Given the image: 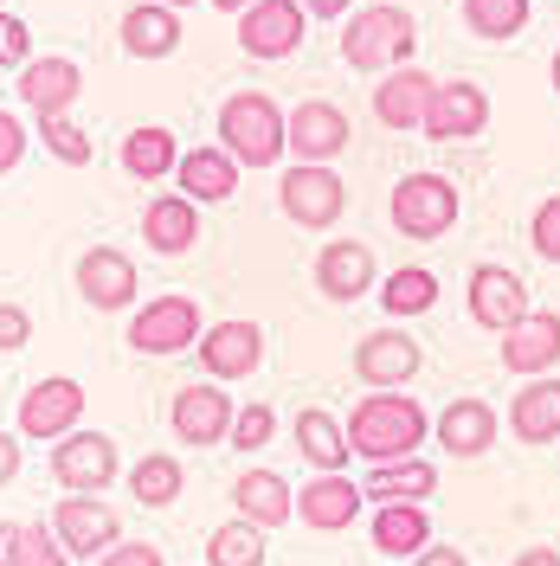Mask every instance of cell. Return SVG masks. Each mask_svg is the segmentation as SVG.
Segmentation results:
<instances>
[{
	"instance_id": "cell-14",
	"label": "cell",
	"mask_w": 560,
	"mask_h": 566,
	"mask_svg": "<svg viewBox=\"0 0 560 566\" xmlns=\"http://www.w3.org/2000/svg\"><path fill=\"white\" fill-rule=\"evenodd\" d=\"M496 360H502V374H516V380L554 374L560 367V316L554 310H528L509 335H496Z\"/></svg>"
},
{
	"instance_id": "cell-28",
	"label": "cell",
	"mask_w": 560,
	"mask_h": 566,
	"mask_svg": "<svg viewBox=\"0 0 560 566\" xmlns=\"http://www.w3.org/2000/svg\"><path fill=\"white\" fill-rule=\"evenodd\" d=\"M438 490V463L432 458H393V463H367L361 495L381 509V502H432Z\"/></svg>"
},
{
	"instance_id": "cell-17",
	"label": "cell",
	"mask_w": 560,
	"mask_h": 566,
	"mask_svg": "<svg viewBox=\"0 0 560 566\" xmlns=\"http://www.w3.org/2000/svg\"><path fill=\"white\" fill-rule=\"evenodd\" d=\"M232 392L200 380V387H180L175 406H168V424H175V438H187L194 451H207V444H226V431H232Z\"/></svg>"
},
{
	"instance_id": "cell-48",
	"label": "cell",
	"mask_w": 560,
	"mask_h": 566,
	"mask_svg": "<svg viewBox=\"0 0 560 566\" xmlns=\"http://www.w3.org/2000/svg\"><path fill=\"white\" fill-rule=\"evenodd\" d=\"M516 566H560V547H522Z\"/></svg>"
},
{
	"instance_id": "cell-39",
	"label": "cell",
	"mask_w": 560,
	"mask_h": 566,
	"mask_svg": "<svg viewBox=\"0 0 560 566\" xmlns=\"http://www.w3.org/2000/svg\"><path fill=\"white\" fill-rule=\"evenodd\" d=\"M7 566H71V554L59 547L52 522H33V528L13 534V560H7Z\"/></svg>"
},
{
	"instance_id": "cell-15",
	"label": "cell",
	"mask_w": 560,
	"mask_h": 566,
	"mask_svg": "<svg viewBox=\"0 0 560 566\" xmlns=\"http://www.w3.org/2000/svg\"><path fill=\"white\" fill-rule=\"evenodd\" d=\"M367 509V495L349 470H315L310 483H297V522L315 534H342L354 528V515Z\"/></svg>"
},
{
	"instance_id": "cell-22",
	"label": "cell",
	"mask_w": 560,
	"mask_h": 566,
	"mask_svg": "<svg viewBox=\"0 0 560 566\" xmlns=\"http://www.w3.org/2000/svg\"><path fill=\"white\" fill-rule=\"evenodd\" d=\"M77 91H84V71L71 65V59H59V52L20 65V104L33 109V116H71Z\"/></svg>"
},
{
	"instance_id": "cell-44",
	"label": "cell",
	"mask_w": 560,
	"mask_h": 566,
	"mask_svg": "<svg viewBox=\"0 0 560 566\" xmlns=\"http://www.w3.org/2000/svg\"><path fill=\"white\" fill-rule=\"evenodd\" d=\"M27 342H33V316H27L20 303H0V354L27 348Z\"/></svg>"
},
{
	"instance_id": "cell-26",
	"label": "cell",
	"mask_w": 560,
	"mask_h": 566,
	"mask_svg": "<svg viewBox=\"0 0 560 566\" xmlns=\"http://www.w3.org/2000/svg\"><path fill=\"white\" fill-rule=\"evenodd\" d=\"M502 424H509V438H522V444H548V438H560V374H541V380L516 387Z\"/></svg>"
},
{
	"instance_id": "cell-41",
	"label": "cell",
	"mask_w": 560,
	"mask_h": 566,
	"mask_svg": "<svg viewBox=\"0 0 560 566\" xmlns=\"http://www.w3.org/2000/svg\"><path fill=\"white\" fill-rule=\"evenodd\" d=\"M33 59V27L20 13H0V65H27Z\"/></svg>"
},
{
	"instance_id": "cell-11",
	"label": "cell",
	"mask_w": 560,
	"mask_h": 566,
	"mask_svg": "<svg viewBox=\"0 0 560 566\" xmlns=\"http://www.w3.org/2000/svg\"><path fill=\"white\" fill-rule=\"evenodd\" d=\"M419 367H425L419 342H413L406 328H393V322H386L381 335H361V342H354V380H361V387H374V392L413 387V374H419Z\"/></svg>"
},
{
	"instance_id": "cell-4",
	"label": "cell",
	"mask_w": 560,
	"mask_h": 566,
	"mask_svg": "<svg viewBox=\"0 0 560 566\" xmlns=\"http://www.w3.org/2000/svg\"><path fill=\"white\" fill-rule=\"evenodd\" d=\"M386 212H393V232H400V239H419V245H432V239H445V232L457 226L464 200H457V180L419 168V175L393 180V200H386Z\"/></svg>"
},
{
	"instance_id": "cell-47",
	"label": "cell",
	"mask_w": 560,
	"mask_h": 566,
	"mask_svg": "<svg viewBox=\"0 0 560 566\" xmlns=\"http://www.w3.org/2000/svg\"><path fill=\"white\" fill-rule=\"evenodd\" d=\"M303 13L310 20H342V13H354V0H303Z\"/></svg>"
},
{
	"instance_id": "cell-8",
	"label": "cell",
	"mask_w": 560,
	"mask_h": 566,
	"mask_svg": "<svg viewBox=\"0 0 560 566\" xmlns=\"http://www.w3.org/2000/svg\"><path fill=\"white\" fill-rule=\"evenodd\" d=\"M200 328H207V316H200V303L194 296H155V303H142L136 322H129V348L136 354H187L194 342H200Z\"/></svg>"
},
{
	"instance_id": "cell-16",
	"label": "cell",
	"mask_w": 560,
	"mask_h": 566,
	"mask_svg": "<svg viewBox=\"0 0 560 566\" xmlns=\"http://www.w3.org/2000/svg\"><path fill=\"white\" fill-rule=\"evenodd\" d=\"M528 316V283L509 264H477L470 271V322L484 335H509Z\"/></svg>"
},
{
	"instance_id": "cell-27",
	"label": "cell",
	"mask_w": 560,
	"mask_h": 566,
	"mask_svg": "<svg viewBox=\"0 0 560 566\" xmlns=\"http://www.w3.org/2000/svg\"><path fill=\"white\" fill-rule=\"evenodd\" d=\"M175 180L194 207H219V200L239 193V161H232L226 148H187L175 161Z\"/></svg>"
},
{
	"instance_id": "cell-6",
	"label": "cell",
	"mask_w": 560,
	"mask_h": 566,
	"mask_svg": "<svg viewBox=\"0 0 560 566\" xmlns=\"http://www.w3.org/2000/svg\"><path fill=\"white\" fill-rule=\"evenodd\" d=\"M303 39H310V13H303V0H251L246 13H239V52L258 59V65L303 52Z\"/></svg>"
},
{
	"instance_id": "cell-9",
	"label": "cell",
	"mask_w": 560,
	"mask_h": 566,
	"mask_svg": "<svg viewBox=\"0 0 560 566\" xmlns=\"http://www.w3.org/2000/svg\"><path fill=\"white\" fill-rule=\"evenodd\" d=\"M354 142V123L342 104H329V97H303V104L283 116V148L297 155V161H335L342 148Z\"/></svg>"
},
{
	"instance_id": "cell-25",
	"label": "cell",
	"mask_w": 560,
	"mask_h": 566,
	"mask_svg": "<svg viewBox=\"0 0 560 566\" xmlns=\"http://www.w3.org/2000/svg\"><path fill=\"white\" fill-rule=\"evenodd\" d=\"M432 71L419 65H400V71H381L374 77V116H381L386 129H419L425 123V104H432Z\"/></svg>"
},
{
	"instance_id": "cell-43",
	"label": "cell",
	"mask_w": 560,
	"mask_h": 566,
	"mask_svg": "<svg viewBox=\"0 0 560 566\" xmlns=\"http://www.w3.org/2000/svg\"><path fill=\"white\" fill-rule=\"evenodd\" d=\"M97 566H168L155 541H116L110 554H97Z\"/></svg>"
},
{
	"instance_id": "cell-20",
	"label": "cell",
	"mask_w": 560,
	"mask_h": 566,
	"mask_svg": "<svg viewBox=\"0 0 560 566\" xmlns=\"http://www.w3.org/2000/svg\"><path fill=\"white\" fill-rule=\"evenodd\" d=\"M77 419H84V387L71 374H52L20 399V438H52L59 444L65 431H77Z\"/></svg>"
},
{
	"instance_id": "cell-13",
	"label": "cell",
	"mask_w": 560,
	"mask_h": 566,
	"mask_svg": "<svg viewBox=\"0 0 560 566\" xmlns=\"http://www.w3.org/2000/svg\"><path fill=\"white\" fill-rule=\"evenodd\" d=\"M116 438H104V431H65L59 444H52V476L65 483L71 495H97L116 483Z\"/></svg>"
},
{
	"instance_id": "cell-33",
	"label": "cell",
	"mask_w": 560,
	"mask_h": 566,
	"mask_svg": "<svg viewBox=\"0 0 560 566\" xmlns=\"http://www.w3.org/2000/svg\"><path fill=\"white\" fill-rule=\"evenodd\" d=\"M438 303V277L425 271V264H400L393 277H381V310H386V322H413V316H425Z\"/></svg>"
},
{
	"instance_id": "cell-34",
	"label": "cell",
	"mask_w": 560,
	"mask_h": 566,
	"mask_svg": "<svg viewBox=\"0 0 560 566\" xmlns=\"http://www.w3.org/2000/svg\"><path fill=\"white\" fill-rule=\"evenodd\" d=\"M129 490H136L142 509H168V502L187 490L180 458H168V451H148V458H136V470H129Z\"/></svg>"
},
{
	"instance_id": "cell-7",
	"label": "cell",
	"mask_w": 560,
	"mask_h": 566,
	"mask_svg": "<svg viewBox=\"0 0 560 566\" xmlns=\"http://www.w3.org/2000/svg\"><path fill=\"white\" fill-rule=\"evenodd\" d=\"M490 129V91L477 77H438L432 84V104H425L419 136L432 142H470Z\"/></svg>"
},
{
	"instance_id": "cell-5",
	"label": "cell",
	"mask_w": 560,
	"mask_h": 566,
	"mask_svg": "<svg viewBox=\"0 0 560 566\" xmlns=\"http://www.w3.org/2000/svg\"><path fill=\"white\" fill-rule=\"evenodd\" d=\"M278 207L290 212V226L303 232H329L342 212H349V180L322 161H297L290 175L278 180Z\"/></svg>"
},
{
	"instance_id": "cell-49",
	"label": "cell",
	"mask_w": 560,
	"mask_h": 566,
	"mask_svg": "<svg viewBox=\"0 0 560 566\" xmlns=\"http://www.w3.org/2000/svg\"><path fill=\"white\" fill-rule=\"evenodd\" d=\"M13 534H20V522H0V566L13 560Z\"/></svg>"
},
{
	"instance_id": "cell-23",
	"label": "cell",
	"mask_w": 560,
	"mask_h": 566,
	"mask_svg": "<svg viewBox=\"0 0 560 566\" xmlns=\"http://www.w3.org/2000/svg\"><path fill=\"white\" fill-rule=\"evenodd\" d=\"M142 245L162 251V258H187L200 245V207L187 193H162L142 207Z\"/></svg>"
},
{
	"instance_id": "cell-32",
	"label": "cell",
	"mask_w": 560,
	"mask_h": 566,
	"mask_svg": "<svg viewBox=\"0 0 560 566\" xmlns=\"http://www.w3.org/2000/svg\"><path fill=\"white\" fill-rule=\"evenodd\" d=\"M116 161H123V175L129 180H168L175 175V161H180V142H175V129H162V123H142V129L123 136Z\"/></svg>"
},
{
	"instance_id": "cell-36",
	"label": "cell",
	"mask_w": 560,
	"mask_h": 566,
	"mask_svg": "<svg viewBox=\"0 0 560 566\" xmlns=\"http://www.w3.org/2000/svg\"><path fill=\"white\" fill-rule=\"evenodd\" d=\"M207 566H265V528H251L246 515L219 522L207 541Z\"/></svg>"
},
{
	"instance_id": "cell-24",
	"label": "cell",
	"mask_w": 560,
	"mask_h": 566,
	"mask_svg": "<svg viewBox=\"0 0 560 566\" xmlns=\"http://www.w3.org/2000/svg\"><path fill=\"white\" fill-rule=\"evenodd\" d=\"M367 541H374V554H386V560H413V554H425L438 534H432L425 502H381L374 522H367Z\"/></svg>"
},
{
	"instance_id": "cell-12",
	"label": "cell",
	"mask_w": 560,
	"mask_h": 566,
	"mask_svg": "<svg viewBox=\"0 0 560 566\" xmlns=\"http://www.w3.org/2000/svg\"><path fill=\"white\" fill-rule=\"evenodd\" d=\"M194 354H200L207 380H251V374H258V360H265V328L246 322V316L207 322V328H200V342H194Z\"/></svg>"
},
{
	"instance_id": "cell-10",
	"label": "cell",
	"mask_w": 560,
	"mask_h": 566,
	"mask_svg": "<svg viewBox=\"0 0 560 566\" xmlns=\"http://www.w3.org/2000/svg\"><path fill=\"white\" fill-rule=\"evenodd\" d=\"M52 534H59V547L71 560H97V554H110L123 541V515L110 509L104 495H65L52 509Z\"/></svg>"
},
{
	"instance_id": "cell-35",
	"label": "cell",
	"mask_w": 560,
	"mask_h": 566,
	"mask_svg": "<svg viewBox=\"0 0 560 566\" xmlns=\"http://www.w3.org/2000/svg\"><path fill=\"white\" fill-rule=\"evenodd\" d=\"M464 27L484 45H509L528 27V0H464Z\"/></svg>"
},
{
	"instance_id": "cell-3",
	"label": "cell",
	"mask_w": 560,
	"mask_h": 566,
	"mask_svg": "<svg viewBox=\"0 0 560 566\" xmlns=\"http://www.w3.org/2000/svg\"><path fill=\"white\" fill-rule=\"evenodd\" d=\"M219 148L239 168H278L283 161V109L265 91H232L219 104Z\"/></svg>"
},
{
	"instance_id": "cell-52",
	"label": "cell",
	"mask_w": 560,
	"mask_h": 566,
	"mask_svg": "<svg viewBox=\"0 0 560 566\" xmlns=\"http://www.w3.org/2000/svg\"><path fill=\"white\" fill-rule=\"evenodd\" d=\"M162 7H175V13H187V7H194V0H162Z\"/></svg>"
},
{
	"instance_id": "cell-30",
	"label": "cell",
	"mask_w": 560,
	"mask_h": 566,
	"mask_svg": "<svg viewBox=\"0 0 560 566\" xmlns=\"http://www.w3.org/2000/svg\"><path fill=\"white\" fill-rule=\"evenodd\" d=\"M232 502H239V515H246L251 528H283L290 515H297V490L283 483L278 470H246L239 483H232Z\"/></svg>"
},
{
	"instance_id": "cell-19",
	"label": "cell",
	"mask_w": 560,
	"mask_h": 566,
	"mask_svg": "<svg viewBox=\"0 0 560 566\" xmlns=\"http://www.w3.org/2000/svg\"><path fill=\"white\" fill-rule=\"evenodd\" d=\"M315 290L329 303H361L367 290H381V271H374V251L361 239H329L315 251Z\"/></svg>"
},
{
	"instance_id": "cell-2",
	"label": "cell",
	"mask_w": 560,
	"mask_h": 566,
	"mask_svg": "<svg viewBox=\"0 0 560 566\" xmlns=\"http://www.w3.org/2000/svg\"><path fill=\"white\" fill-rule=\"evenodd\" d=\"M413 45H419V20L406 7H393V0L361 7V13H349V27H342V59L354 71H374V77L413 65Z\"/></svg>"
},
{
	"instance_id": "cell-51",
	"label": "cell",
	"mask_w": 560,
	"mask_h": 566,
	"mask_svg": "<svg viewBox=\"0 0 560 566\" xmlns=\"http://www.w3.org/2000/svg\"><path fill=\"white\" fill-rule=\"evenodd\" d=\"M548 84H554V97H560V45H554V65H548Z\"/></svg>"
},
{
	"instance_id": "cell-46",
	"label": "cell",
	"mask_w": 560,
	"mask_h": 566,
	"mask_svg": "<svg viewBox=\"0 0 560 566\" xmlns=\"http://www.w3.org/2000/svg\"><path fill=\"white\" fill-rule=\"evenodd\" d=\"M13 476H20V438H13V431H0V490H7Z\"/></svg>"
},
{
	"instance_id": "cell-45",
	"label": "cell",
	"mask_w": 560,
	"mask_h": 566,
	"mask_svg": "<svg viewBox=\"0 0 560 566\" xmlns=\"http://www.w3.org/2000/svg\"><path fill=\"white\" fill-rule=\"evenodd\" d=\"M406 566H470V560H464V547H457V541H432V547L413 554Z\"/></svg>"
},
{
	"instance_id": "cell-21",
	"label": "cell",
	"mask_w": 560,
	"mask_h": 566,
	"mask_svg": "<svg viewBox=\"0 0 560 566\" xmlns=\"http://www.w3.org/2000/svg\"><path fill=\"white\" fill-rule=\"evenodd\" d=\"M432 438H438V451L445 458H484L496 444V406L490 399H477V392H464V399H445V412L432 419Z\"/></svg>"
},
{
	"instance_id": "cell-1",
	"label": "cell",
	"mask_w": 560,
	"mask_h": 566,
	"mask_svg": "<svg viewBox=\"0 0 560 566\" xmlns=\"http://www.w3.org/2000/svg\"><path fill=\"white\" fill-rule=\"evenodd\" d=\"M342 424H349V451L367 463L419 458V444L432 438V412L413 392H361Z\"/></svg>"
},
{
	"instance_id": "cell-31",
	"label": "cell",
	"mask_w": 560,
	"mask_h": 566,
	"mask_svg": "<svg viewBox=\"0 0 560 566\" xmlns=\"http://www.w3.org/2000/svg\"><path fill=\"white\" fill-rule=\"evenodd\" d=\"M123 52L129 59H175L180 52V13L162 0H142L123 13Z\"/></svg>"
},
{
	"instance_id": "cell-37",
	"label": "cell",
	"mask_w": 560,
	"mask_h": 566,
	"mask_svg": "<svg viewBox=\"0 0 560 566\" xmlns=\"http://www.w3.org/2000/svg\"><path fill=\"white\" fill-rule=\"evenodd\" d=\"M39 142H45V155L52 161H65V168H91V136L71 123V116H39Z\"/></svg>"
},
{
	"instance_id": "cell-50",
	"label": "cell",
	"mask_w": 560,
	"mask_h": 566,
	"mask_svg": "<svg viewBox=\"0 0 560 566\" xmlns=\"http://www.w3.org/2000/svg\"><path fill=\"white\" fill-rule=\"evenodd\" d=\"M212 7H219V13H232V20H239V13H246L251 0H212Z\"/></svg>"
},
{
	"instance_id": "cell-42",
	"label": "cell",
	"mask_w": 560,
	"mask_h": 566,
	"mask_svg": "<svg viewBox=\"0 0 560 566\" xmlns=\"http://www.w3.org/2000/svg\"><path fill=\"white\" fill-rule=\"evenodd\" d=\"M20 161H27V129L13 109H0V175H13Z\"/></svg>"
},
{
	"instance_id": "cell-40",
	"label": "cell",
	"mask_w": 560,
	"mask_h": 566,
	"mask_svg": "<svg viewBox=\"0 0 560 566\" xmlns=\"http://www.w3.org/2000/svg\"><path fill=\"white\" fill-rule=\"evenodd\" d=\"M528 245H535L541 264H554L560 271V193H548L541 207L528 212Z\"/></svg>"
},
{
	"instance_id": "cell-18",
	"label": "cell",
	"mask_w": 560,
	"mask_h": 566,
	"mask_svg": "<svg viewBox=\"0 0 560 566\" xmlns=\"http://www.w3.org/2000/svg\"><path fill=\"white\" fill-rule=\"evenodd\" d=\"M136 258L116 245H91L84 258H77V290H84V303L91 310H104V316H116V310H129L136 303Z\"/></svg>"
},
{
	"instance_id": "cell-38",
	"label": "cell",
	"mask_w": 560,
	"mask_h": 566,
	"mask_svg": "<svg viewBox=\"0 0 560 566\" xmlns=\"http://www.w3.org/2000/svg\"><path fill=\"white\" fill-rule=\"evenodd\" d=\"M278 438V406H265V399H251L232 412V431H226V444H239V451H265Z\"/></svg>"
},
{
	"instance_id": "cell-29",
	"label": "cell",
	"mask_w": 560,
	"mask_h": 566,
	"mask_svg": "<svg viewBox=\"0 0 560 566\" xmlns=\"http://www.w3.org/2000/svg\"><path fill=\"white\" fill-rule=\"evenodd\" d=\"M290 438H297V451L310 470H349V424L335 419L329 406H303L297 419H290Z\"/></svg>"
}]
</instances>
